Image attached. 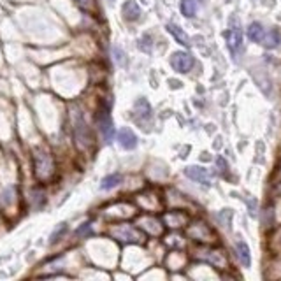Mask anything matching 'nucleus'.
Here are the masks:
<instances>
[{"label": "nucleus", "instance_id": "1", "mask_svg": "<svg viewBox=\"0 0 281 281\" xmlns=\"http://www.w3.org/2000/svg\"><path fill=\"white\" fill-rule=\"evenodd\" d=\"M171 65H172V69L177 70V72L184 74L192 69V65H194V58H192L188 53H184V51H177V53L172 55Z\"/></svg>", "mask_w": 281, "mask_h": 281}, {"label": "nucleus", "instance_id": "2", "mask_svg": "<svg viewBox=\"0 0 281 281\" xmlns=\"http://www.w3.org/2000/svg\"><path fill=\"white\" fill-rule=\"evenodd\" d=\"M99 127H101V132L104 135V139L109 143L114 137V127H113V121H111V116L106 109H102L99 113Z\"/></svg>", "mask_w": 281, "mask_h": 281}, {"label": "nucleus", "instance_id": "3", "mask_svg": "<svg viewBox=\"0 0 281 281\" xmlns=\"http://www.w3.org/2000/svg\"><path fill=\"white\" fill-rule=\"evenodd\" d=\"M184 174H186L190 179L197 181V183L201 184H209L211 183V174L206 169L202 167H197V165H194V167H188L186 171H184Z\"/></svg>", "mask_w": 281, "mask_h": 281}, {"label": "nucleus", "instance_id": "4", "mask_svg": "<svg viewBox=\"0 0 281 281\" xmlns=\"http://www.w3.org/2000/svg\"><path fill=\"white\" fill-rule=\"evenodd\" d=\"M227 42H228V48H230L232 55H236L239 50H241L243 46V32L239 27H234L230 28V32L227 34Z\"/></svg>", "mask_w": 281, "mask_h": 281}, {"label": "nucleus", "instance_id": "5", "mask_svg": "<svg viewBox=\"0 0 281 281\" xmlns=\"http://www.w3.org/2000/svg\"><path fill=\"white\" fill-rule=\"evenodd\" d=\"M118 140H120L121 148H125V150H134L137 146V137H135V134L130 128H121L118 132Z\"/></svg>", "mask_w": 281, "mask_h": 281}, {"label": "nucleus", "instance_id": "6", "mask_svg": "<svg viewBox=\"0 0 281 281\" xmlns=\"http://www.w3.org/2000/svg\"><path fill=\"white\" fill-rule=\"evenodd\" d=\"M123 16H125V20H128V21L139 20L140 18V7L137 6L135 0H127V2L123 4Z\"/></svg>", "mask_w": 281, "mask_h": 281}, {"label": "nucleus", "instance_id": "7", "mask_svg": "<svg viewBox=\"0 0 281 281\" xmlns=\"http://www.w3.org/2000/svg\"><path fill=\"white\" fill-rule=\"evenodd\" d=\"M236 251H238V258L239 262H241L245 267H250L251 264V258H250V248L245 241H238V245H236Z\"/></svg>", "mask_w": 281, "mask_h": 281}, {"label": "nucleus", "instance_id": "8", "mask_svg": "<svg viewBox=\"0 0 281 281\" xmlns=\"http://www.w3.org/2000/svg\"><path fill=\"white\" fill-rule=\"evenodd\" d=\"M167 30L171 32L172 37H174L179 44H183V46H190V39H188V35L184 34V30L181 27H177V25H174V23H169Z\"/></svg>", "mask_w": 281, "mask_h": 281}, {"label": "nucleus", "instance_id": "9", "mask_svg": "<svg viewBox=\"0 0 281 281\" xmlns=\"http://www.w3.org/2000/svg\"><path fill=\"white\" fill-rule=\"evenodd\" d=\"M264 34H265L264 27H262V23H258V21H253V23L248 27V39L253 40V42H260Z\"/></svg>", "mask_w": 281, "mask_h": 281}, {"label": "nucleus", "instance_id": "10", "mask_svg": "<svg viewBox=\"0 0 281 281\" xmlns=\"http://www.w3.org/2000/svg\"><path fill=\"white\" fill-rule=\"evenodd\" d=\"M262 44H264V48H267V50H272V48H276L279 44V32L276 30H269L267 34H264L260 40Z\"/></svg>", "mask_w": 281, "mask_h": 281}, {"label": "nucleus", "instance_id": "11", "mask_svg": "<svg viewBox=\"0 0 281 281\" xmlns=\"http://www.w3.org/2000/svg\"><path fill=\"white\" fill-rule=\"evenodd\" d=\"M181 13L186 18L195 16V13H197V0H181Z\"/></svg>", "mask_w": 281, "mask_h": 281}, {"label": "nucleus", "instance_id": "12", "mask_svg": "<svg viewBox=\"0 0 281 281\" xmlns=\"http://www.w3.org/2000/svg\"><path fill=\"white\" fill-rule=\"evenodd\" d=\"M135 114H137V118H150L151 116V106L148 104V101L139 99V101L135 102Z\"/></svg>", "mask_w": 281, "mask_h": 281}, {"label": "nucleus", "instance_id": "13", "mask_svg": "<svg viewBox=\"0 0 281 281\" xmlns=\"http://www.w3.org/2000/svg\"><path fill=\"white\" fill-rule=\"evenodd\" d=\"M120 183H121V176L120 174H109V176H106L104 179H102L101 188H102V190H113V188L118 186Z\"/></svg>", "mask_w": 281, "mask_h": 281}, {"label": "nucleus", "instance_id": "14", "mask_svg": "<svg viewBox=\"0 0 281 281\" xmlns=\"http://www.w3.org/2000/svg\"><path fill=\"white\" fill-rule=\"evenodd\" d=\"M113 53H114V60H116L118 64H120V65H125V64H127V60H125V53L120 50V48H114Z\"/></svg>", "mask_w": 281, "mask_h": 281}, {"label": "nucleus", "instance_id": "15", "mask_svg": "<svg viewBox=\"0 0 281 281\" xmlns=\"http://www.w3.org/2000/svg\"><path fill=\"white\" fill-rule=\"evenodd\" d=\"M65 230H67V225L62 223V227H60V228H57V230H55V234L51 236V243H57V241H58V236H62Z\"/></svg>", "mask_w": 281, "mask_h": 281}, {"label": "nucleus", "instance_id": "16", "mask_svg": "<svg viewBox=\"0 0 281 281\" xmlns=\"http://www.w3.org/2000/svg\"><path fill=\"white\" fill-rule=\"evenodd\" d=\"M77 4H79L83 9H88V7H91L93 6V0H76Z\"/></svg>", "mask_w": 281, "mask_h": 281}, {"label": "nucleus", "instance_id": "17", "mask_svg": "<svg viewBox=\"0 0 281 281\" xmlns=\"http://www.w3.org/2000/svg\"><path fill=\"white\" fill-rule=\"evenodd\" d=\"M90 230H91L90 223H83V227L77 230V236H83V234H86V232H90Z\"/></svg>", "mask_w": 281, "mask_h": 281}, {"label": "nucleus", "instance_id": "18", "mask_svg": "<svg viewBox=\"0 0 281 281\" xmlns=\"http://www.w3.org/2000/svg\"><path fill=\"white\" fill-rule=\"evenodd\" d=\"M216 164H218V167H221V171H223V172H227V164H225V160H223V158H218V160H216Z\"/></svg>", "mask_w": 281, "mask_h": 281}, {"label": "nucleus", "instance_id": "19", "mask_svg": "<svg viewBox=\"0 0 281 281\" xmlns=\"http://www.w3.org/2000/svg\"><path fill=\"white\" fill-rule=\"evenodd\" d=\"M109 2H114V0H109Z\"/></svg>", "mask_w": 281, "mask_h": 281}]
</instances>
